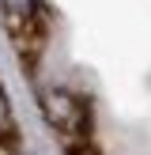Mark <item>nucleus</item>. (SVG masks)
Masks as SVG:
<instances>
[{
	"instance_id": "obj_1",
	"label": "nucleus",
	"mask_w": 151,
	"mask_h": 155,
	"mask_svg": "<svg viewBox=\"0 0 151 155\" xmlns=\"http://www.w3.org/2000/svg\"><path fill=\"white\" fill-rule=\"evenodd\" d=\"M38 102H42V117L49 121L53 133L68 136V140H83L91 133V110L83 106L79 95H72L64 87H45Z\"/></svg>"
},
{
	"instance_id": "obj_2",
	"label": "nucleus",
	"mask_w": 151,
	"mask_h": 155,
	"mask_svg": "<svg viewBox=\"0 0 151 155\" xmlns=\"http://www.w3.org/2000/svg\"><path fill=\"white\" fill-rule=\"evenodd\" d=\"M0 136H11V110H8V95L0 87Z\"/></svg>"
}]
</instances>
